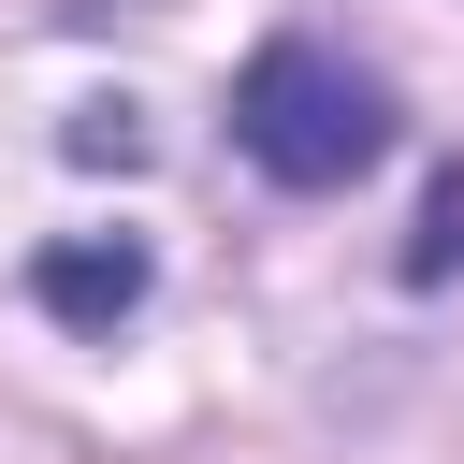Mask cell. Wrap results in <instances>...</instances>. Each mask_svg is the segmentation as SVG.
Returning a JSON list of instances; mask_svg holds the SVG:
<instances>
[{
    "mask_svg": "<svg viewBox=\"0 0 464 464\" xmlns=\"http://www.w3.org/2000/svg\"><path fill=\"white\" fill-rule=\"evenodd\" d=\"M450 261H464V174H435V203H420V246H406V276L435 290Z\"/></svg>",
    "mask_w": 464,
    "mask_h": 464,
    "instance_id": "cell-3",
    "label": "cell"
},
{
    "mask_svg": "<svg viewBox=\"0 0 464 464\" xmlns=\"http://www.w3.org/2000/svg\"><path fill=\"white\" fill-rule=\"evenodd\" d=\"M232 145H246L276 188H348V174H377V160H392V87H377V72H348L334 44L276 29V44L232 72Z\"/></svg>",
    "mask_w": 464,
    "mask_h": 464,
    "instance_id": "cell-1",
    "label": "cell"
},
{
    "mask_svg": "<svg viewBox=\"0 0 464 464\" xmlns=\"http://www.w3.org/2000/svg\"><path fill=\"white\" fill-rule=\"evenodd\" d=\"M145 290H160L145 232H58V246L29 261V304H44L58 334H116V319H145Z\"/></svg>",
    "mask_w": 464,
    "mask_h": 464,
    "instance_id": "cell-2",
    "label": "cell"
},
{
    "mask_svg": "<svg viewBox=\"0 0 464 464\" xmlns=\"http://www.w3.org/2000/svg\"><path fill=\"white\" fill-rule=\"evenodd\" d=\"M58 145H72V160H87V174H102V160H116V174H130V160H145V130H130V102H87V116H72V130H58Z\"/></svg>",
    "mask_w": 464,
    "mask_h": 464,
    "instance_id": "cell-4",
    "label": "cell"
}]
</instances>
